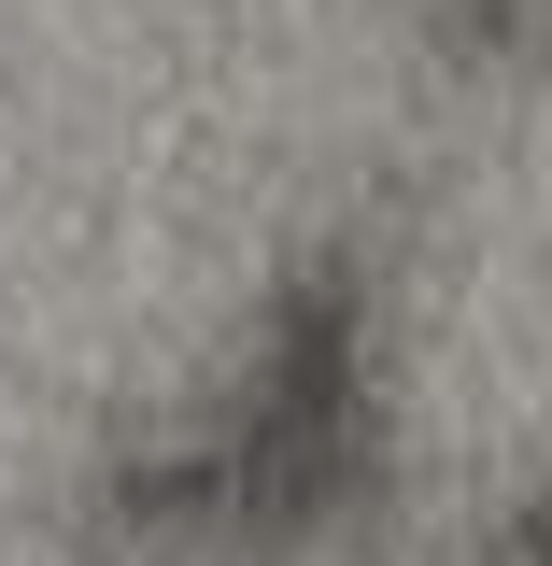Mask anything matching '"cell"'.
Listing matches in <instances>:
<instances>
[{"instance_id":"cell-1","label":"cell","mask_w":552,"mask_h":566,"mask_svg":"<svg viewBox=\"0 0 552 566\" xmlns=\"http://www.w3.org/2000/svg\"><path fill=\"white\" fill-rule=\"evenodd\" d=\"M383 510H397V270L354 227L270 270L227 354L100 453L85 538L114 566H312Z\"/></svg>"},{"instance_id":"cell-2","label":"cell","mask_w":552,"mask_h":566,"mask_svg":"<svg viewBox=\"0 0 552 566\" xmlns=\"http://www.w3.org/2000/svg\"><path fill=\"white\" fill-rule=\"evenodd\" d=\"M439 57H468V71H510V57H539L552 43V0H397Z\"/></svg>"},{"instance_id":"cell-3","label":"cell","mask_w":552,"mask_h":566,"mask_svg":"<svg viewBox=\"0 0 552 566\" xmlns=\"http://www.w3.org/2000/svg\"><path fill=\"white\" fill-rule=\"evenodd\" d=\"M482 566H552V468L482 510Z\"/></svg>"}]
</instances>
